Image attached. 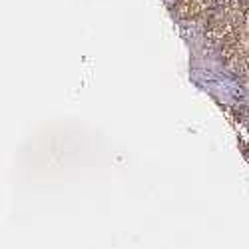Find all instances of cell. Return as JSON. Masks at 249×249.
<instances>
[{
	"label": "cell",
	"mask_w": 249,
	"mask_h": 249,
	"mask_svg": "<svg viewBox=\"0 0 249 249\" xmlns=\"http://www.w3.org/2000/svg\"><path fill=\"white\" fill-rule=\"evenodd\" d=\"M223 66L241 78H249V0H243V12L227 42L219 48Z\"/></svg>",
	"instance_id": "2"
},
{
	"label": "cell",
	"mask_w": 249,
	"mask_h": 249,
	"mask_svg": "<svg viewBox=\"0 0 249 249\" xmlns=\"http://www.w3.org/2000/svg\"><path fill=\"white\" fill-rule=\"evenodd\" d=\"M225 2L230 0H174L172 14L183 22H196V20H205L207 14H212Z\"/></svg>",
	"instance_id": "3"
},
{
	"label": "cell",
	"mask_w": 249,
	"mask_h": 249,
	"mask_svg": "<svg viewBox=\"0 0 249 249\" xmlns=\"http://www.w3.org/2000/svg\"><path fill=\"white\" fill-rule=\"evenodd\" d=\"M243 12V0H230L223 6L215 8L203 20V42L210 50H217L227 42L239 22Z\"/></svg>",
	"instance_id": "1"
}]
</instances>
